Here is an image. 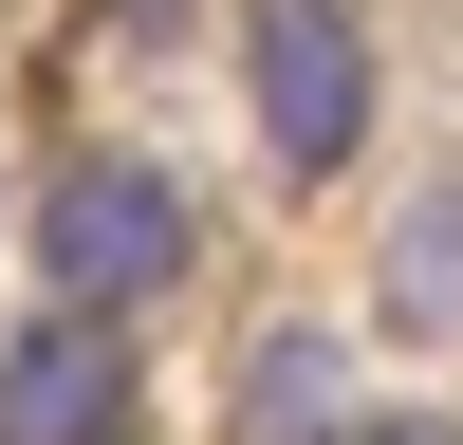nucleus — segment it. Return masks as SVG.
Listing matches in <instances>:
<instances>
[{
  "mask_svg": "<svg viewBox=\"0 0 463 445\" xmlns=\"http://www.w3.org/2000/svg\"><path fill=\"white\" fill-rule=\"evenodd\" d=\"M390 316H408V334H463V185L390 222Z\"/></svg>",
  "mask_w": 463,
  "mask_h": 445,
  "instance_id": "nucleus-4",
  "label": "nucleus"
},
{
  "mask_svg": "<svg viewBox=\"0 0 463 445\" xmlns=\"http://www.w3.org/2000/svg\"><path fill=\"white\" fill-rule=\"evenodd\" d=\"M241 93H260V148L297 185L353 167L371 148V37H353V0H241Z\"/></svg>",
  "mask_w": 463,
  "mask_h": 445,
  "instance_id": "nucleus-1",
  "label": "nucleus"
},
{
  "mask_svg": "<svg viewBox=\"0 0 463 445\" xmlns=\"http://www.w3.org/2000/svg\"><path fill=\"white\" fill-rule=\"evenodd\" d=\"M241 427H260V445H334V353H316V334H260Z\"/></svg>",
  "mask_w": 463,
  "mask_h": 445,
  "instance_id": "nucleus-5",
  "label": "nucleus"
},
{
  "mask_svg": "<svg viewBox=\"0 0 463 445\" xmlns=\"http://www.w3.org/2000/svg\"><path fill=\"white\" fill-rule=\"evenodd\" d=\"M111 19H167V0H111Z\"/></svg>",
  "mask_w": 463,
  "mask_h": 445,
  "instance_id": "nucleus-7",
  "label": "nucleus"
},
{
  "mask_svg": "<svg viewBox=\"0 0 463 445\" xmlns=\"http://www.w3.org/2000/svg\"><path fill=\"white\" fill-rule=\"evenodd\" d=\"M334 445H463L445 408H371V427H334Z\"/></svg>",
  "mask_w": 463,
  "mask_h": 445,
  "instance_id": "nucleus-6",
  "label": "nucleus"
},
{
  "mask_svg": "<svg viewBox=\"0 0 463 445\" xmlns=\"http://www.w3.org/2000/svg\"><path fill=\"white\" fill-rule=\"evenodd\" d=\"M130 427V316L56 297L37 334H0V445H111Z\"/></svg>",
  "mask_w": 463,
  "mask_h": 445,
  "instance_id": "nucleus-3",
  "label": "nucleus"
},
{
  "mask_svg": "<svg viewBox=\"0 0 463 445\" xmlns=\"http://www.w3.org/2000/svg\"><path fill=\"white\" fill-rule=\"evenodd\" d=\"M37 279L93 297V316H111V297H167L185 279V185L130 167V148H74V167L37 185Z\"/></svg>",
  "mask_w": 463,
  "mask_h": 445,
  "instance_id": "nucleus-2",
  "label": "nucleus"
}]
</instances>
